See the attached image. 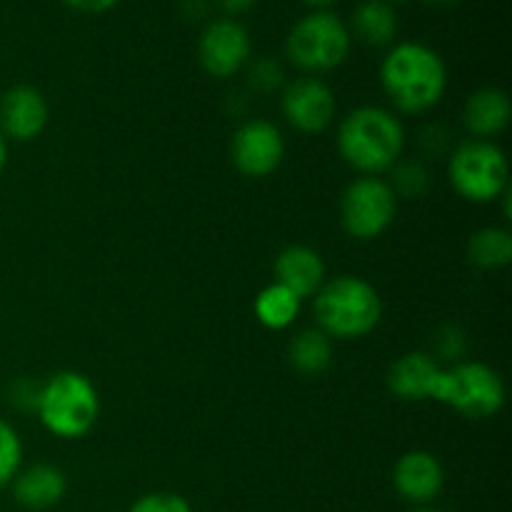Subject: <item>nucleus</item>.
<instances>
[{
	"label": "nucleus",
	"instance_id": "1",
	"mask_svg": "<svg viewBox=\"0 0 512 512\" xmlns=\"http://www.w3.org/2000/svg\"><path fill=\"white\" fill-rule=\"evenodd\" d=\"M380 83L390 103L403 113H425L448 88L443 58L425 43H398L380 65Z\"/></svg>",
	"mask_w": 512,
	"mask_h": 512
},
{
	"label": "nucleus",
	"instance_id": "2",
	"mask_svg": "<svg viewBox=\"0 0 512 512\" xmlns=\"http://www.w3.org/2000/svg\"><path fill=\"white\" fill-rule=\"evenodd\" d=\"M405 148L403 123L390 110L363 105L348 113L338 130V150L345 163L365 175L388 173Z\"/></svg>",
	"mask_w": 512,
	"mask_h": 512
},
{
	"label": "nucleus",
	"instance_id": "3",
	"mask_svg": "<svg viewBox=\"0 0 512 512\" xmlns=\"http://www.w3.org/2000/svg\"><path fill=\"white\" fill-rule=\"evenodd\" d=\"M315 318L328 338H363L378 328L383 300L368 280L358 275H338L315 293Z\"/></svg>",
	"mask_w": 512,
	"mask_h": 512
},
{
	"label": "nucleus",
	"instance_id": "4",
	"mask_svg": "<svg viewBox=\"0 0 512 512\" xmlns=\"http://www.w3.org/2000/svg\"><path fill=\"white\" fill-rule=\"evenodd\" d=\"M35 413L40 423L58 438H83L98 423V390L83 373L60 370L48 383L40 385Z\"/></svg>",
	"mask_w": 512,
	"mask_h": 512
},
{
	"label": "nucleus",
	"instance_id": "5",
	"mask_svg": "<svg viewBox=\"0 0 512 512\" xmlns=\"http://www.w3.org/2000/svg\"><path fill=\"white\" fill-rule=\"evenodd\" d=\"M353 45L348 23L333 10H310L290 28L285 53L305 73H328L345 63Z\"/></svg>",
	"mask_w": 512,
	"mask_h": 512
},
{
	"label": "nucleus",
	"instance_id": "6",
	"mask_svg": "<svg viewBox=\"0 0 512 512\" xmlns=\"http://www.w3.org/2000/svg\"><path fill=\"white\" fill-rule=\"evenodd\" d=\"M450 183L470 203H490L508 193V158L493 140L470 138L455 145L448 163Z\"/></svg>",
	"mask_w": 512,
	"mask_h": 512
},
{
	"label": "nucleus",
	"instance_id": "7",
	"mask_svg": "<svg viewBox=\"0 0 512 512\" xmlns=\"http://www.w3.org/2000/svg\"><path fill=\"white\" fill-rule=\"evenodd\" d=\"M438 403L470 420L493 418L505 403V383L490 365L458 363L443 373Z\"/></svg>",
	"mask_w": 512,
	"mask_h": 512
},
{
	"label": "nucleus",
	"instance_id": "8",
	"mask_svg": "<svg viewBox=\"0 0 512 512\" xmlns=\"http://www.w3.org/2000/svg\"><path fill=\"white\" fill-rule=\"evenodd\" d=\"M398 213V198L388 180L378 175H363L345 188L340 200V220L350 238L375 240L393 225Z\"/></svg>",
	"mask_w": 512,
	"mask_h": 512
},
{
	"label": "nucleus",
	"instance_id": "9",
	"mask_svg": "<svg viewBox=\"0 0 512 512\" xmlns=\"http://www.w3.org/2000/svg\"><path fill=\"white\" fill-rule=\"evenodd\" d=\"M253 43L243 23L235 18L210 20L198 38V60L213 78L225 80L248 65Z\"/></svg>",
	"mask_w": 512,
	"mask_h": 512
},
{
	"label": "nucleus",
	"instance_id": "10",
	"mask_svg": "<svg viewBox=\"0 0 512 512\" xmlns=\"http://www.w3.org/2000/svg\"><path fill=\"white\" fill-rule=\"evenodd\" d=\"M235 168L248 178H265L275 173L285 158L283 133L268 120H248L230 140Z\"/></svg>",
	"mask_w": 512,
	"mask_h": 512
},
{
	"label": "nucleus",
	"instance_id": "11",
	"mask_svg": "<svg viewBox=\"0 0 512 512\" xmlns=\"http://www.w3.org/2000/svg\"><path fill=\"white\" fill-rule=\"evenodd\" d=\"M283 115L300 133H323L335 118V95L320 78L305 75L283 90Z\"/></svg>",
	"mask_w": 512,
	"mask_h": 512
},
{
	"label": "nucleus",
	"instance_id": "12",
	"mask_svg": "<svg viewBox=\"0 0 512 512\" xmlns=\"http://www.w3.org/2000/svg\"><path fill=\"white\" fill-rule=\"evenodd\" d=\"M50 108L45 95L33 85H15L0 98V133L5 140L28 143L45 130Z\"/></svg>",
	"mask_w": 512,
	"mask_h": 512
},
{
	"label": "nucleus",
	"instance_id": "13",
	"mask_svg": "<svg viewBox=\"0 0 512 512\" xmlns=\"http://www.w3.org/2000/svg\"><path fill=\"white\" fill-rule=\"evenodd\" d=\"M445 470L428 450H410L395 463L393 488L405 503L428 505L443 490Z\"/></svg>",
	"mask_w": 512,
	"mask_h": 512
},
{
	"label": "nucleus",
	"instance_id": "14",
	"mask_svg": "<svg viewBox=\"0 0 512 512\" xmlns=\"http://www.w3.org/2000/svg\"><path fill=\"white\" fill-rule=\"evenodd\" d=\"M443 373L430 353H405L388 368V388L400 400H438Z\"/></svg>",
	"mask_w": 512,
	"mask_h": 512
},
{
	"label": "nucleus",
	"instance_id": "15",
	"mask_svg": "<svg viewBox=\"0 0 512 512\" xmlns=\"http://www.w3.org/2000/svg\"><path fill=\"white\" fill-rule=\"evenodd\" d=\"M10 485H13L15 503L33 512L55 508L68 493V478L58 465L50 463H35L18 470Z\"/></svg>",
	"mask_w": 512,
	"mask_h": 512
},
{
	"label": "nucleus",
	"instance_id": "16",
	"mask_svg": "<svg viewBox=\"0 0 512 512\" xmlns=\"http://www.w3.org/2000/svg\"><path fill=\"white\" fill-rule=\"evenodd\" d=\"M275 283L293 290L300 300L310 298L325 283V263L318 250L308 245H290L275 258Z\"/></svg>",
	"mask_w": 512,
	"mask_h": 512
},
{
	"label": "nucleus",
	"instance_id": "17",
	"mask_svg": "<svg viewBox=\"0 0 512 512\" xmlns=\"http://www.w3.org/2000/svg\"><path fill=\"white\" fill-rule=\"evenodd\" d=\"M510 98L500 88H483L465 100L463 123L470 135L488 140L503 133L510 123Z\"/></svg>",
	"mask_w": 512,
	"mask_h": 512
},
{
	"label": "nucleus",
	"instance_id": "18",
	"mask_svg": "<svg viewBox=\"0 0 512 512\" xmlns=\"http://www.w3.org/2000/svg\"><path fill=\"white\" fill-rule=\"evenodd\" d=\"M348 30L370 48H385L398 35V13L385 0H360L355 5Z\"/></svg>",
	"mask_w": 512,
	"mask_h": 512
},
{
	"label": "nucleus",
	"instance_id": "19",
	"mask_svg": "<svg viewBox=\"0 0 512 512\" xmlns=\"http://www.w3.org/2000/svg\"><path fill=\"white\" fill-rule=\"evenodd\" d=\"M303 300L280 283H270L255 298V318L270 330H285L295 323Z\"/></svg>",
	"mask_w": 512,
	"mask_h": 512
},
{
	"label": "nucleus",
	"instance_id": "20",
	"mask_svg": "<svg viewBox=\"0 0 512 512\" xmlns=\"http://www.w3.org/2000/svg\"><path fill=\"white\" fill-rule=\"evenodd\" d=\"M288 358L298 373L318 375L333 363V345L320 328H308L290 340Z\"/></svg>",
	"mask_w": 512,
	"mask_h": 512
},
{
	"label": "nucleus",
	"instance_id": "21",
	"mask_svg": "<svg viewBox=\"0 0 512 512\" xmlns=\"http://www.w3.org/2000/svg\"><path fill=\"white\" fill-rule=\"evenodd\" d=\"M468 260L483 270H498L512 260V235L505 228H483L468 240Z\"/></svg>",
	"mask_w": 512,
	"mask_h": 512
},
{
	"label": "nucleus",
	"instance_id": "22",
	"mask_svg": "<svg viewBox=\"0 0 512 512\" xmlns=\"http://www.w3.org/2000/svg\"><path fill=\"white\" fill-rule=\"evenodd\" d=\"M390 190L395 198H423L430 188V173L420 160H403L390 168Z\"/></svg>",
	"mask_w": 512,
	"mask_h": 512
},
{
	"label": "nucleus",
	"instance_id": "23",
	"mask_svg": "<svg viewBox=\"0 0 512 512\" xmlns=\"http://www.w3.org/2000/svg\"><path fill=\"white\" fill-rule=\"evenodd\" d=\"M23 463V443L8 420L0 418V488L10 485Z\"/></svg>",
	"mask_w": 512,
	"mask_h": 512
},
{
	"label": "nucleus",
	"instance_id": "24",
	"mask_svg": "<svg viewBox=\"0 0 512 512\" xmlns=\"http://www.w3.org/2000/svg\"><path fill=\"white\" fill-rule=\"evenodd\" d=\"M245 70H248V85L258 93H273L285 83L283 65L273 58L248 60Z\"/></svg>",
	"mask_w": 512,
	"mask_h": 512
},
{
	"label": "nucleus",
	"instance_id": "25",
	"mask_svg": "<svg viewBox=\"0 0 512 512\" xmlns=\"http://www.w3.org/2000/svg\"><path fill=\"white\" fill-rule=\"evenodd\" d=\"M128 512H193V508L178 493H148L135 500Z\"/></svg>",
	"mask_w": 512,
	"mask_h": 512
},
{
	"label": "nucleus",
	"instance_id": "26",
	"mask_svg": "<svg viewBox=\"0 0 512 512\" xmlns=\"http://www.w3.org/2000/svg\"><path fill=\"white\" fill-rule=\"evenodd\" d=\"M435 350H438L440 358L458 360L465 353V335L458 328H453V325H448L435 338Z\"/></svg>",
	"mask_w": 512,
	"mask_h": 512
},
{
	"label": "nucleus",
	"instance_id": "27",
	"mask_svg": "<svg viewBox=\"0 0 512 512\" xmlns=\"http://www.w3.org/2000/svg\"><path fill=\"white\" fill-rule=\"evenodd\" d=\"M38 395H40V385L30 383V380L18 378L15 383H10L8 400L13 405H18V408L35 410V405H38Z\"/></svg>",
	"mask_w": 512,
	"mask_h": 512
},
{
	"label": "nucleus",
	"instance_id": "28",
	"mask_svg": "<svg viewBox=\"0 0 512 512\" xmlns=\"http://www.w3.org/2000/svg\"><path fill=\"white\" fill-rule=\"evenodd\" d=\"M448 138H450L448 128H445V125L433 123V125H428L423 133H420V145H423V150L428 155H443L445 150L450 148Z\"/></svg>",
	"mask_w": 512,
	"mask_h": 512
},
{
	"label": "nucleus",
	"instance_id": "29",
	"mask_svg": "<svg viewBox=\"0 0 512 512\" xmlns=\"http://www.w3.org/2000/svg\"><path fill=\"white\" fill-rule=\"evenodd\" d=\"M68 8L78 10V13H88V15H98V13H108L113 10L115 5L123 3V0H63Z\"/></svg>",
	"mask_w": 512,
	"mask_h": 512
},
{
	"label": "nucleus",
	"instance_id": "30",
	"mask_svg": "<svg viewBox=\"0 0 512 512\" xmlns=\"http://www.w3.org/2000/svg\"><path fill=\"white\" fill-rule=\"evenodd\" d=\"M180 13L188 20H203L210 13V0H180Z\"/></svg>",
	"mask_w": 512,
	"mask_h": 512
},
{
	"label": "nucleus",
	"instance_id": "31",
	"mask_svg": "<svg viewBox=\"0 0 512 512\" xmlns=\"http://www.w3.org/2000/svg\"><path fill=\"white\" fill-rule=\"evenodd\" d=\"M220 10L225 13V18H235V15H243L253 8L258 0H213Z\"/></svg>",
	"mask_w": 512,
	"mask_h": 512
},
{
	"label": "nucleus",
	"instance_id": "32",
	"mask_svg": "<svg viewBox=\"0 0 512 512\" xmlns=\"http://www.w3.org/2000/svg\"><path fill=\"white\" fill-rule=\"evenodd\" d=\"M303 5H308L310 10H328L335 0H300Z\"/></svg>",
	"mask_w": 512,
	"mask_h": 512
},
{
	"label": "nucleus",
	"instance_id": "33",
	"mask_svg": "<svg viewBox=\"0 0 512 512\" xmlns=\"http://www.w3.org/2000/svg\"><path fill=\"white\" fill-rule=\"evenodd\" d=\"M5 163H8V140L0 133V173L5 170Z\"/></svg>",
	"mask_w": 512,
	"mask_h": 512
},
{
	"label": "nucleus",
	"instance_id": "34",
	"mask_svg": "<svg viewBox=\"0 0 512 512\" xmlns=\"http://www.w3.org/2000/svg\"><path fill=\"white\" fill-rule=\"evenodd\" d=\"M423 3H428V5H453V3H458V0H423Z\"/></svg>",
	"mask_w": 512,
	"mask_h": 512
},
{
	"label": "nucleus",
	"instance_id": "35",
	"mask_svg": "<svg viewBox=\"0 0 512 512\" xmlns=\"http://www.w3.org/2000/svg\"><path fill=\"white\" fill-rule=\"evenodd\" d=\"M385 3H388V5H393V8H395V5H403V3H410V0H385Z\"/></svg>",
	"mask_w": 512,
	"mask_h": 512
},
{
	"label": "nucleus",
	"instance_id": "36",
	"mask_svg": "<svg viewBox=\"0 0 512 512\" xmlns=\"http://www.w3.org/2000/svg\"><path fill=\"white\" fill-rule=\"evenodd\" d=\"M413 512H438V510H430V508H418V510H413Z\"/></svg>",
	"mask_w": 512,
	"mask_h": 512
}]
</instances>
